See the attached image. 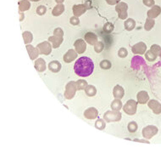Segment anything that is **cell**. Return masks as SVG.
I'll return each instance as SVG.
<instances>
[{
    "label": "cell",
    "instance_id": "1",
    "mask_svg": "<svg viewBox=\"0 0 161 153\" xmlns=\"http://www.w3.org/2000/svg\"><path fill=\"white\" fill-rule=\"evenodd\" d=\"M94 70V63L90 58L83 56L79 58L74 65V71L80 76H88Z\"/></svg>",
    "mask_w": 161,
    "mask_h": 153
},
{
    "label": "cell",
    "instance_id": "2",
    "mask_svg": "<svg viewBox=\"0 0 161 153\" xmlns=\"http://www.w3.org/2000/svg\"><path fill=\"white\" fill-rule=\"evenodd\" d=\"M157 133H158V129H157V127L154 126V125L147 126V127H145L144 129H142V135L147 139L153 138Z\"/></svg>",
    "mask_w": 161,
    "mask_h": 153
},
{
    "label": "cell",
    "instance_id": "3",
    "mask_svg": "<svg viewBox=\"0 0 161 153\" xmlns=\"http://www.w3.org/2000/svg\"><path fill=\"white\" fill-rule=\"evenodd\" d=\"M137 102L133 100H130L124 106V111L128 115H134L137 111Z\"/></svg>",
    "mask_w": 161,
    "mask_h": 153
},
{
    "label": "cell",
    "instance_id": "4",
    "mask_svg": "<svg viewBox=\"0 0 161 153\" xmlns=\"http://www.w3.org/2000/svg\"><path fill=\"white\" fill-rule=\"evenodd\" d=\"M148 107L155 114H160L161 113V104L158 101L151 100L148 102Z\"/></svg>",
    "mask_w": 161,
    "mask_h": 153
},
{
    "label": "cell",
    "instance_id": "5",
    "mask_svg": "<svg viewBox=\"0 0 161 153\" xmlns=\"http://www.w3.org/2000/svg\"><path fill=\"white\" fill-rule=\"evenodd\" d=\"M147 49L146 44L144 43H138L132 47V52L135 55H142Z\"/></svg>",
    "mask_w": 161,
    "mask_h": 153
},
{
    "label": "cell",
    "instance_id": "6",
    "mask_svg": "<svg viewBox=\"0 0 161 153\" xmlns=\"http://www.w3.org/2000/svg\"><path fill=\"white\" fill-rule=\"evenodd\" d=\"M76 83H70L68 85L66 86V91H65V97L67 99H71L75 95V92H76Z\"/></svg>",
    "mask_w": 161,
    "mask_h": 153
},
{
    "label": "cell",
    "instance_id": "7",
    "mask_svg": "<svg viewBox=\"0 0 161 153\" xmlns=\"http://www.w3.org/2000/svg\"><path fill=\"white\" fill-rule=\"evenodd\" d=\"M137 97L138 103L142 104V105L146 104L147 102L148 101V100H149V96H148V93H147L146 91H140V92L137 94Z\"/></svg>",
    "mask_w": 161,
    "mask_h": 153
},
{
    "label": "cell",
    "instance_id": "8",
    "mask_svg": "<svg viewBox=\"0 0 161 153\" xmlns=\"http://www.w3.org/2000/svg\"><path fill=\"white\" fill-rule=\"evenodd\" d=\"M160 7L158 6V5H154L151 10H149V11H148V16L149 18H155V17H157L159 14H160Z\"/></svg>",
    "mask_w": 161,
    "mask_h": 153
},
{
    "label": "cell",
    "instance_id": "9",
    "mask_svg": "<svg viewBox=\"0 0 161 153\" xmlns=\"http://www.w3.org/2000/svg\"><path fill=\"white\" fill-rule=\"evenodd\" d=\"M116 10L119 11L120 13V18L121 19H125L127 17V6L126 4H120L118 5Z\"/></svg>",
    "mask_w": 161,
    "mask_h": 153
},
{
    "label": "cell",
    "instance_id": "10",
    "mask_svg": "<svg viewBox=\"0 0 161 153\" xmlns=\"http://www.w3.org/2000/svg\"><path fill=\"white\" fill-rule=\"evenodd\" d=\"M84 115H85V117L89 118V119H93L98 116V111L95 108H89L84 112Z\"/></svg>",
    "mask_w": 161,
    "mask_h": 153
},
{
    "label": "cell",
    "instance_id": "11",
    "mask_svg": "<svg viewBox=\"0 0 161 153\" xmlns=\"http://www.w3.org/2000/svg\"><path fill=\"white\" fill-rule=\"evenodd\" d=\"M76 56H77V55H76V53L75 52V51H73V50H69V52L66 53L65 55L64 56V60L65 62L70 63L74 59H76Z\"/></svg>",
    "mask_w": 161,
    "mask_h": 153
},
{
    "label": "cell",
    "instance_id": "12",
    "mask_svg": "<svg viewBox=\"0 0 161 153\" xmlns=\"http://www.w3.org/2000/svg\"><path fill=\"white\" fill-rule=\"evenodd\" d=\"M113 94H114V96H115V98L121 99L122 97L124 96V89H123V88L120 86V85H116V86L114 88Z\"/></svg>",
    "mask_w": 161,
    "mask_h": 153
},
{
    "label": "cell",
    "instance_id": "13",
    "mask_svg": "<svg viewBox=\"0 0 161 153\" xmlns=\"http://www.w3.org/2000/svg\"><path fill=\"white\" fill-rule=\"evenodd\" d=\"M75 46H76V50H77L78 53H83L86 49L85 43L83 42V40H82V39H78L75 43Z\"/></svg>",
    "mask_w": 161,
    "mask_h": 153
},
{
    "label": "cell",
    "instance_id": "14",
    "mask_svg": "<svg viewBox=\"0 0 161 153\" xmlns=\"http://www.w3.org/2000/svg\"><path fill=\"white\" fill-rule=\"evenodd\" d=\"M35 67L37 68V71H40V72H43L45 70V67H46V65H45V62L43 59H38L37 61H36V64H35Z\"/></svg>",
    "mask_w": 161,
    "mask_h": 153
},
{
    "label": "cell",
    "instance_id": "15",
    "mask_svg": "<svg viewBox=\"0 0 161 153\" xmlns=\"http://www.w3.org/2000/svg\"><path fill=\"white\" fill-rule=\"evenodd\" d=\"M49 68L51 71H53V72H59V70H60V68H61V65L58 61H52L51 63H49Z\"/></svg>",
    "mask_w": 161,
    "mask_h": 153
},
{
    "label": "cell",
    "instance_id": "16",
    "mask_svg": "<svg viewBox=\"0 0 161 153\" xmlns=\"http://www.w3.org/2000/svg\"><path fill=\"white\" fill-rule=\"evenodd\" d=\"M85 91L88 96H93L96 94V89L92 85H87L85 88Z\"/></svg>",
    "mask_w": 161,
    "mask_h": 153
},
{
    "label": "cell",
    "instance_id": "17",
    "mask_svg": "<svg viewBox=\"0 0 161 153\" xmlns=\"http://www.w3.org/2000/svg\"><path fill=\"white\" fill-rule=\"evenodd\" d=\"M125 27H126L127 30L131 31V30H132V29L135 27V21L132 19H128L125 22Z\"/></svg>",
    "mask_w": 161,
    "mask_h": 153
},
{
    "label": "cell",
    "instance_id": "18",
    "mask_svg": "<svg viewBox=\"0 0 161 153\" xmlns=\"http://www.w3.org/2000/svg\"><path fill=\"white\" fill-rule=\"evenodd\" d=\"M121 106H122L121 102L119 101V100H115V101L112 102V104H111V107H112L113 110L119 111L121 108Z\"/></svg>",
    "mask_w": 161,
    "mask_h": 153
},
{
    "label": "cell",
    "instance_id": "19",
    "mask_svg": "<svg viewBox=\"0 0 161 153\" xmlns=\"http://www.w3.org/2000/svg\"><path fill=\"white\" fill-rule=\"evenodd\" d=\"M154 20L151 18H148L146 20V23H145V30H147V31L151 30L154 27Z\"/></svg>",
    "mask_w": 161,
    "mask_h": 153
},
{
    "label": "cell",
    "instance_id": "20",
    "mask_svg": "<svg viewBox=\"0 0 161 153\" xmlns=\"http://www.w3.org/2000/svg\"><path fill=\"white\" fill-rule=\"evenodd\" d=\"M157 56H158V55H154V53H152L150 50L148 51V52L146 53V55H145V57H146V59L148 61H154L156 60Z\"/></svg>",
    "mask_w": 161,
    "mask_h": 153
},
{
    "label": "cell",
    "instance_id": "21",
    "mask_svg": "<svg viewBox=\"0 0 161 153\" xmlns=\"http://www.w3.org/2000/svg\"><path fill=\"white\" fill-rule=\"evenodd\" d=\"M91 35H92V33H87V35H86V39H87V41H88L90 44H94V43L97 41V38H96V36H95L94 34H93V36H92V38H91Z\"/></svg>",
    "mask_w": 161,
    "mask_h": 153
},
{
    "label": "cell",
    "instance_id": "22",
    "mask_svg": "<svg viewBox=\"0 0 161 153\" xmlns=\"http://www.w3.org/2000/svg\"><path fill=\"white\" fill-rule=\"evenodd\" d=\"M128 130H129V132H131V133H134V132H136L137 130V123H135V122H131L129 124H128Z\"/></svg>",
    "mask_w": 161,
    "mask_h": 153
},
{
    "label": "cell",
    "instance_id": "23",
    "mask_svg": "<svg viewBox=\"0 0 161 153\" xmlns=\"http://www.w3.org/2000/svg\"><path fill=\"white\" fill-rule=\"evenodd\" d=\"M150 51H151L152 53H154V55H160V53L161 48L159 46V45H155V44H154V45H153L151 47Z\"/></svg>",
    "mask_w": 161,
    "mask_h": 153
},
{
    "label": "cell",
    "instance_id": "24",
    "mask_svg": "<svg viewBox=\"0 0 161 153\" xmlns=\"http://www.w3.org/2000/svg\"><path fill=\"white\" fill-rule=\"evenodd\" d=\"M63 6H62V5H58V6H56L55 10H53V14H54V15H59L60 13L63 12Z\"/></svg>",
    "mask_w": 161,
    "mask_h": 153
},
{
    "label": "cell",
    "instance_id": "25",
    "mask_svg": "<svg viewBox=\"0 0 161 153\" xmlns=\"http://www.w3.org/2000/svg\"><path fill=\"white\" fill-rule=\"evenodd\" d=\"M100 67H102L103 69H109L111 67V64L109 61H103L102 62L100 63Z\"/></svg>",
    "mask_w": 161,
    "mask_h": 153
},
{
    "label": "cell",
    "instance_id": "26",
    "mask_svg": "<svg viewBox=\"0 0 161 153\" xmlns=\"http://www.w3.org/2000/svg\"><path fill=\"white\" fill-rule=\"evenodd\" d=\"M76 85H77V88H78L77 89H84L82 85L87 86V83H86V81H84V80H79L77 82V83H76Z\"/></svg>",
    "mask_w": 161,
    "mask_h": 153
},
{
    "label": "cell",
    "instance_id": "27",
    "mask_svg": "<svg viewBox=\"0 0 161 153\" xmlns=\"http://www.w3.org/2000/svg\"><path fill=\"white\" fill-rule=\"evenodd\" d=\"M127 55V51L126 48H121L120 50H119V56L121 58H124L126 57Z\"/></svg>",
    "mask_w": 161,
    "mask_h": 153
},
{
    "label": "cell",
    "instance_id": "28",
    "mask_svg": "<svg viewBox=\"0 0 161 153\" xmlns=\"http://www.w3.org/2000/svg\"><path fill=\"white\" fill-rule=\"evenodd\" d=\"M143 3H144V5H147V6L151 7V6H153L154 4V0H143Z\"/></svg>",
    "mask_w": 161,
    "mask_h": 153
},
{
    "label": "cell",
    "instance_id": "29",
    "mask_svg": "<svg viewBox=\"0 0 161 153\" xmlns=\"http://www.w3.org/2000/svg\"><path fill=\"white\" fill-rule=\"evenodd\" d=\"M45 12V8L44 6H39V8L37 9V13L39 14H43Z\"/></svg>",
    "mask_w": 161,
    "mask_h": 153
},
{
    "label": "cell",
    "instance_id": "30",
    "mask_svg": "<svg viewBox=\"0 0 161 153\" xmlns=\"http://www.w3.org/2000/svg\"><path fill=\"white\" fill-rule=\"evenodd\" d=\"M160 57H161V51H160Z\"/></svg>",
    "mask_w": 161,
    "mask_h": 153
}]
</instances>
